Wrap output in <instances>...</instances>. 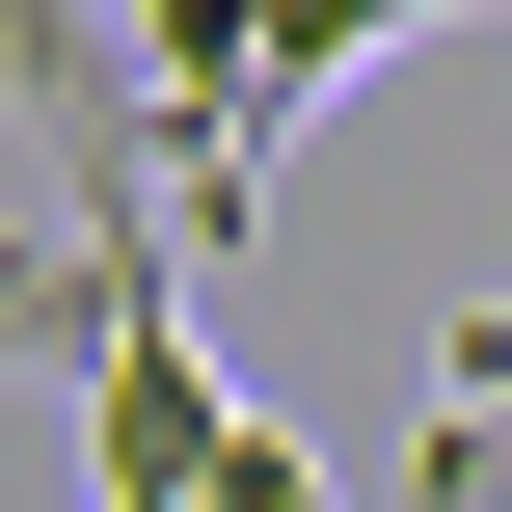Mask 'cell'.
<instances>
[{"label":"cell","instance_id":"5b68a950","mask_svg":"<svg viewBox=\"0 0 512 512\" xmlns=\"http://www.w3.org/2000/svg\"><path fill=\"white\" fill-rule=\"evenodd\" d=\"M405 27H512V0H270V135H297L324 81H378Z\"/></svg>","mask_w":512,"mask_h":512},{"label":"cell","instance_id":"7a4b0ae2","mask_svg":"<svg viewBox=\"0 0 512 512\" xmlns=\"http://www.w3.org/2000/svg\"><path fill=\"white\" fill-rule=\"evenodd\" d=\"M0 108L54 135L81 243H162V162H135V81H108V0H0ZM162 270H189V243H162Z\"/></svg>","mask_w":512,"mask_h":512},{"label":"cell","instance_id":"277c9868","mask_svg":"<svg viewBox=\"0 0 512 512\" xmlns=\"http://www.w3.org/2000/svg\"><path fill=\"white\" fill-rule=\"evenodd\" d=\"M108 270H162V243H27V216H0V378H81Z\"/></svg>","mask_w":512,"mask_h":512},{"label":"cell","instance_id":"6da1fadb","mask_svg":"<svg viewBox=\"0 0 512 512\" xmlns=\"http://www.w3.org/2000/svg\"><path fill=\"white\" fill-rule=\"evenodd\" d=\"M216 432H243V378H216L189 270H108V324H81V512H189Z\"/></svg>","mask_w":512,"mask_h":512},{"label":"cell","instance_id":"3957f363","mask_svg":"<svg viewBox=\"0 0 512 512\" xmlns=\"http://www.w3.org/2000/svg\"><path fill=\"white\" fill-rule=\"evenodd\" d=\"M405 512H512V297L432 324V459H405Z\"/></svg>","mask_w":512,"mask_h":512},{"label":"cell","instance_id":"8992f818","mask_svg":"<svg viewBox=\"0 0 512 512\" xmlns=\"http://www.w3.org/2000/svg\"><path fill=\"white\" fill-rule=\"evenodd\" d=\"M189 512H351V486H324V432H270V405H243V432H216V486H189Z\"/></svg>","mask_w":512,"mask_h":512}]
</instances>
